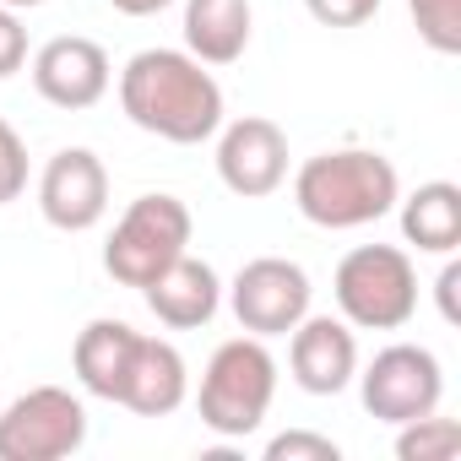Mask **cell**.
<instances>
[{
    "label": "cell",
    "instance_id": "obj_1",
    "mask_svg": "<svg viewBox=\"0 0 461 461\" xmlns=\"http://www.w3.org/2000/svg\"><path fill=\"white\" fill-rule=\"evenodd\" d=\"M120 109L147 136L195 147L222 131V87L185 50H141L120 71Z\"/></svg>",
    "mask_w": 461,
    "mask_h": 461
},
{
    "label": "cell",
    "instance_id": "obj_2",
    "mask_svg": "<svg viewBox=\"0 0 461 461\" xmlns=\"http://www.w3.org/2000/svg\"><path fill=\"white\" fill-rule=\"evenodd\" d=\"M396 201H402V179L391 158L364 147L321 152L294 174V206L315 228H364V222H380Z\"/></svg>",
    "mask_w": 461,
    "mask_h": 461
},
{
    "label": "cell",
    "instance_id": "obj_3",
    "mask_svg": "<svg viewBox=\"0 0 461 461\" xmlns=\"http://www.w3.org/2000/svg\"><path fill=\"white\" fill-rule=\"evenodd\" d=\"M277 396V358L267 353V337H234L222 342L201 375V423L222 439H245L261 429Z\"/></svg>",
    "mask_w": 461,
    "mask_h": 461
},
{
    "label": "cell",
    "instance_id": "obj_4",
    "mask_svg": "<svg viewBox=\"0 0 461 461\" xmlns=\"http://www.w3.org/2000/svg\"><path fill=\"white\" fill-rule=\"evenodd\" d=\"M337 310L358 331H396L418 315V272L396 245H358L337 261Z\"/></svg>",
    "mask_w": 461,
    "mask_h": 461
},
{
    "label": "cell",
    "instance_id": "obj_5",
    "mask_svg": "<svg viewBox=\"0 0 461 461\" xmlns=\"http://www.w3.org/2000/svg\"><path fill=\"white\" fill-rule=\"evenodd\" d=\"M190 250V206L179 195H136L104 245V272L120 288H147L168 261Z\"/></svg>",
    "mask_w": 461,
    "mask_h": 461
},
{
    "label": "cell",
    "instance_id": "obj_6",
    "mask_svg": "<svg viewBox=\"0 0 461 461\" xmlns=\"http://www.w3.org/2000/svg\"><path fill=\"white\" fill-rule=\"evenodd\" d=\"M87 439V407L60 385H33L0 412V461H60Z\"/></svg>",
    "mask_w": 461,
    "mask_h": 461
},
{
    "label": "cell",
    "instance_id": "obj_7",
    "mask_svg": "<svg viewBox=\"0 0 461 461\" xmlns=\"http://www.w3.org/2000/svg\"><path fill=\"white\" fill-rule=\"evenodd\" d=\"M358 391H364V412L380 418V423H407V418H423L439 407L445 396V369L429 348H412V342H396V348H380L375 364L358 375Z\"/></svg>",
    "mask_w": 461,
    "mask_h": 461
},
{
    "label": "cell",
    "instance_id": "obj_8",
    "mask_svg": "<svg viewBox=\"0 0 461 461\" xmlns=\"http://www.w3.org/2000/svg\"><path fill=\"white\" fill-rule=\"evenodd\" d=\"M228 304H234V315L250 337H288L310 315V272L283 256L245 261L234 288H228Z\"/></svg>",
    "mask_w": 461,
    "mask_h": 461
},
{
    "label": "cell",
    "instance_id": "obj_9",
    "mask_svg": "<svg viewBox=\"0 0 461 461\" xmlns=\"http://www.w3.org/2000/svg\"><path fill=\"white\" fill-rule=\"evenodd\" d=\"M39 212L50 228L60 234H87V228L104 222L109 212V174H104V158L87 152V147H66L44 163L39 174Z\"/></svg>",
    "mask_w": 461,
    "mask_h": 461
},
{
    "label": "cell",
    "instance_id": "obj_10",
    "mask_svg": "<svg viewBox=\"0 0 461 461\" xmlns=\"http://www.w3.org/2000/svg\"><path fill=\"white\" fill-rule=\"evenodd\" d=\"M217 179L245 201L272 195L288 179V136H283V125H272L261 114L234 120L217 136Z\"/></svg>",
    "mask_w": 461,
    "mask_h": 461
},
{
    "label": "cell",
    "instance_id": "obj_11",
    "mask_svg": "<svg viewBox=\"0 0 461 461\" xmlns=\"http://www.w3.org/2000/svg\"><path fill=\"white\" fill-rule=\"evenodd\" d=\"M33 87L55 109H93L109 93V55H104V44L77 39V33L50 39L33 55Z\"/></svg>",
    "mask_w": 461,
    "mask_h": 461
},
{
    "label": "cell",
    "instance_id": "obj_12",
    "mask_svg": "<svg viewBox=\"0 0 461 461\" xmlns=\"http://www.w3.org/2000/svg\"><path fill=\"white\" fill-rule=\"evenodd\" d=\"M288 369H294V385L310 396L348 391V380L358 375V342H353L348 321L304 315L294 326V342H288Z\"/></svg>",
    "mask_w": 461,
    "mask_h": 461
},
{
    "label": "cell",
    "instance_id": "obj_13",
    "mask_svg": "<svg viewBox=\"0 0 461 461\" xmlns=\"http://www.w3.org/2000/svg\"><path fill=\"white\" fill-rule=\"evenodd\" d=\"M185 391H190V369H185L179 348L136 331V348H131V364L120 380V407H131L141 418H168L185 402Z\"/></svg>",
    "mask_w": 461,
    "mask_h": 461
},
{
    "label": "cell",
    "instance_id": "obj_14",
    "mask_svg": "<svg viewBox=\"0 0 461 461\" xmlns=\"http://www.w3.org/2000/svg\"><path fill=\"white\" fill-rule=\"evenodd\" d=\"M141 294H147V310H152L168 331H195V326H206V321L217 315V304H222L217 272H212L206 261H195L190 250H185L179 261H168Z\"/></svg>",
    "mask_w": 461,
    "mask_h": 461
},
{
    "label": "cell",
    "instance_id": "obj_15",
    "mask_svg": "<svg viewBox=\"0 0 461 461\" xmlns=\"http://www.w3.org/2000/svg\"><path fill=\"white\" fill-rule=\"evenodd\" d=\"M185 44L201 66H234L250 50V0H185Z\"/></svg>",
    "mask_w": 461,
    "mask_h": 461
},
{
    "label": "cell",
    "instance_id": "obj_16",
    "mask_svg": "<svg viewBox=\"0 0 461 461\" xmlns=\"http://www.w3.org/2000/svg\"><path fill=\"white\" fill-rule=\"evenodd\" d=\"M402 234L423 256H450L461 245V190L450 179H429L402 201Z\"/></svg>",
    "mask_w": 461,
    "mask_h": 461
},
{
    "label": "cell",
    "instance_id": "obj_17",
    "mask_svg": "<svg viewBox=\"0 0 461 461\" xmlns=\"http://www.w3.org/2000/svg\"><path fill=\"white\" fill-rule=\"evenodd\" d=\"M131 348H136V331L125 321H93L82 337H77V380L82 391L104 396V402H120V380H125V364H131Z\"/></svg>",
    "mask_w": 461,
    "mask_h": 461
},
{
    "label": "cell",
    "instance_id": "obj_18",
    "mask_svg": "<svg viewBox=\"0 0 461 461\" xmlns=\"http://www.w3.org/2000/svg\"><path fill=\"white\" fill-rule=\"evenodd\" d=\"M396 429H402V434H396V456H402V461H450L456 445H461L456 418L423 412V418H407V423H396Z\"/></svg>",
    "mask_w": 461,
    "mask_h": 461
},
{
    "label": "cell",
    "instance_id": "obj_19",
    "mask_svg": "<svg viewBox=\"0 0 461 461\" xmlns=\"http://www.w3.org/2000/svg\"><path fill=\"white\" fill-rule=\"evenodd\" d=\"M418 39L434 55H461V0H407Z\"/></svg>",
    "mask_w": 461,
    "mask_h": 461
},
{
    "label": "cell",
    "instance_id": "obj_20",
    "mask_svg": "<svg viewBox=\"0 0 461 461\" xmlns=\"http://www.w3.org/2000/svg\"><path fill=\"white\" fill-rule=\"evenodd\" d=\"M337 456H342L337 439L304 434V429H288V434H277V439L267 445V461H337Z\"/></svg>",
    "mask_w": 461,
    "mask_h": 461
},
{
    "label": "cell",
    "instance_id": "obj_21",
    "mask_svg": "<svg viewBox=\"0 0 461 461\" xmlns=\"http://www.w3.org/2000/svg\"><path fill=\"white\" fill-rule=\"evenodd\" d=\"M23 185H28V147H23V136L6 120H0V206L17 201Z\"/></svg>",
    "mask_w": 461,
    "mask_h": 461
},
{
    "label": "cell",
    "instance_id": "obj_22",
    "mask_svg": "<svg viewBox=\"0 0 461 461\" xmlns=\"http://www.w3.org/2000/svg\"><path fill=\"white\" fill-rule=\"evenodd\" d=\"M304 6L326 28H358V23H369L380 12V0H304Z\"/></svg>",
    "mask_w": 461,
    "mask_h": 461
},
{
    "label": "cell",
    "instance_id": "obj_23",
    "mask_svg": "<svg viewBox=\"0 0 461 461\" xmlns=\"http://www.w3.org/2000/svg\"><path fill=\"white\" fill-rule=\"evenodd\" d=\"M28 66V28L12 6H0V77H17Z\"/></svg>",
    "mask_w": 461,
    "mask_h": 461
},
{
    "label": "cell",
    "instance_id": "obj_24",
    "mask_svg": "<svg viewBox=\"0 0 461 461\" xmlns=\"http://www.w3.org/2000/svg\"><path fill=\"white\" fill-rule=\"evenodd\" d=\"M456 288H461V267L450 261V267L439 272V283H434V294H439V315H445V321H456V315H461V310H456Z\"/></svg>",
    "mask_w": 461,
    "mask_h": 461
},
{
    "label": "cell",
    "instance_id": "obj_25",
    "mask_svg": "<svg viewBox=\"0 0 461 461\" xmlns=\"http://www.w3.org/2000/svg\"><path fill=\"white\" fill-rule=\"evenodd\" d=\"M114 12H125V17H152V12H163V6H174V0H109Z\"/></svg>",
    "mask_w": 461,
    "mask_h": 461
},
{
    "label": "cell",
    "instance_id": "obj_26",
    "mask_svg": "<svg viewBox=\"0 0 461 461\" xmlns=\"http://www.w3.org/2000/svg\"><path fill=\"white\" fill-rule=\"evenodd\" d=\"M0 6H12V12H17V6H44V0H0Z\"/></svg>",
    "mask_w": 461,
    "mask_h": 461
}]
</instances>
